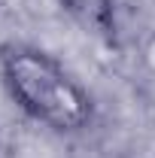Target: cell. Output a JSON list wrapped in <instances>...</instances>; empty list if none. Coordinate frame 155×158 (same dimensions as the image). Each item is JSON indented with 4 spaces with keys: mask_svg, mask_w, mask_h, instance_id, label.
<instances>
[{
    "mask_svg": "<svg viewBox=\"0 0 155 158\" xmlns=\"http://www.w3.org/2000/svg\"><path fill=\"white\" fill-rule=\"evenodd\" d=\"M146 61H149V67L155 70V37L149 40V46H146Z\"/></svg>",
    "mask_w": 155,
    "mask_h": 158,
    "instance_id": "obj_3",
    "label": "cell"
},
{
    "mask_svg": "<svg viewBox=\"0 0 155 158\" xmlns=\"http://www.w3.org/2000/svg\"><path fill=\"white\" fill-rule=\"evenodd\" d=\"M58 3L82 31L103 43H116V0H58Z\"/></svg>",
    "mask_w": 155,
    "mask_h": 158,
    "instance_id": "obj_2",
    "label": "cell"
},
{
    "mask_svg": "<svg viewBox=\"0 0 155 158\" xmlns=\"http://www.w3.org/2000/svg\"><path fill=\"white\" fill-rule=\"evenodd\" d=\"M0 76L24 116L58 131L76 134L94 118V100L49 52L27 43L0 46Z\"/></svg>",
    "mask_w": 155,
    "mask_h": 158,
    "instance_id": "obj_1",
    "label": "cell"
}]
</instances>
